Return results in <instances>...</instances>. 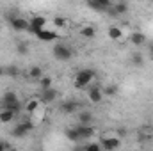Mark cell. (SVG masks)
<instances>
[{
    "label": "cell",
    "mask_w": 153,
    "mask_h": 151,
    "mask_svg": "<svg viewBox=\"0 0 153 151\" xmlns=\"http://www.w3.org/2000/svg\"><path fill=\"white\" fill-rule=\"evenodd\" d=\"M16 52H18L20 55H27V53H29V46H27V43H18V44H16Z\"/></svg>",
    "instance_id": "cell-26"
},
{
    "label": "cell",
    "mask_w": 153,
    "mask_h": 151,
    "mask_svg": "<svg viewBox=\"0 0 153 151\" xmlns=\"http://www.w3.org/2000/svg\"><path fill=\"white\" fill-rule=\"evenodd\" d=\"M94 34H96V29L93 27V25H85V27H82L80 29V36L85 39H91L94 38Z\"/></svg>",
    "instance_id": "cell-19"
},
{
    "label": "cell",
    "mask_w": 153,
    "mask_h": 151,
    "mask_svg": "<svg viewBox=\"0 0 153 151\" xmlns=\"http://www.w3.org/2000/svg\"><path fill=\"white\" fill-rule=\"evenodd\" d=\"M107 34H109V39H112V41H119V39L123 38V30L119 29V27H109V30H107Z\"/></svg>",
    "instance_id": "cell-18"
},
{
    "label": "cell",
    "mask_w": 153,
    "mask_h": 151,
    "mask_svg": "<svg viewBox=\"0 0 153 151\" xmlns=\"http://www.w3.org/2000/svg\"><path fill=\"white\" fill-rule=\"evenodd\" d=\"M87 98L93 101V103H100L103 100V91L100 85H89L87 89Z\"/></svg>",
    "instance_id": "cell-6"
},
{
    "label": "cell",
    "mask_w": 153,
    "mask_h": 151,
    "mask_svg": "<svg viewBox=\"0 0 153 151\" xmlns=\"http://www.w3.org/2000/svg\"><path fill=\"white\" fill-rule=\"evenodd\" d=\"M29 76H30L32 80H38V82H39L45 75H43V70H41L39 66H32V68L29 70Z\"/></svg>",
    "instance_id": "cell-21"
},
{
    "label": "cell",
    "mask_w": 153,
    "mask_h": 151,
    "mask_svg": "<svg viewBox=\"0 0 153 151\" xmlns=\"http://www.w3.org/2000/svg\"><path fill=\"white\" fill-rule=\"evenodd\" d=\"M9 21H11V27H13V30H16V32H25V30H29V29H30V21H27L25 18L13 16Z\"/></svg>",
    "instance_id": "cell-4"
},
{
    "label": "cell",
    "mask_w": 153,
    "mask_h": 151,
    "mask_svg": "<svg viewBox=\"0 0 153 151\" xmlns=\"http://www.w3.org/2000/svg\"><path fill=\"white\" fill-rule=\"evenodd\" d=\"M76 119H78V124H85V126H91L94 115L89 112V110H82V112L76 114Z\"/></svg>",
    "instance_id": "cell-12"
},
{
    "label": "cell",
    "mask_w": 153,
    "mask_h": 151,
    "mask_svg": "<svg viewBox=\"0 0 153 151\" xmlns=\"http://www.w3.org/2000/svg\"><path fill=\"white\" fill-rule=\"evenodd\" d=\"M46 29V18L45 16H41V14H36L32 20H30V32L32 34H38V32H41V30H45Z\"/></svg>",
    "instance_id": "cell-5"
},
{
    "label": "cell",
    "mask_w": 153,
    "mask_h": 151,
    "mask_svg": "<svg viewBox=\"0 0 153 151\" xmlns=\"http://www.w3.org/2000/svg\"><path fill=\"white\" fill-rule=\"evenodd\" d=\"M100 146L105 151H114L121 146V139H119V137H103Z\"/></svg>",
    "instance_id": "cell-7"
},
{
    "label": "cell",
    "mask_w": 153,
    "mask_h": 151,
    "mask_svg": "<svg viewBox=\"0 0 153 151\" xmlns=\"http://www.w3.org/2000/svg\"><path fill=\"white\" fill-rule=\"evenodd\" d=\"M66 137H68V139H70L71 142H80V141H82V137H80V133H78L76 126L66 128Z\"/></svg>",
    "instance_id": "cell-17"
},
{
    "label": "cell",
    "mask_w": 153,
    "mask_h": 151,
    "mask_svg": "<svg viewBox=\"0 0 153 151\" xmlns=\"http://www.w3.org/2000/svg\"><path fill=\"white\" fill-rule=\"evenodd\" d=\"M59 109H61L62 114H75L80 109V105H78V101H75V100H64Z\"/></svg>",
    "instance_id": "cell-9"
},
{
    "label": "cell",
    "mask_w": 153,
    "mask_h": 151,
    "mask_svg": "<svg viewBox=\"0 0 153 151\" xmlns=\"http://www.w3.org/2000/svg\"><path fill=\"white\" fill-rule=\"evenodd\" d=\"M102 91H103V96H114L116 93H117V87H116L114 84H109V85H105Z\"/></svg>",
    "instance_id": "cell-24"
},
{
    "label": "cell",
    "mask_w": 153,
    "mask_h": 151,
    "mask_svg": "<svg viewBox=\"0 0 153 151\" xmlns=\"http://www.w3.org/2000/svg\"><path fill=\"white\" fill-rule=\"evenodd\" d=\"M0 151H11L9 142H5V141H2V139H0Z\"/></svg>",
    "instance_id": "cell-29"
},
{
    "label": "cell",
    "mask_w": 153,
    "mask_h": 151,
    "mask_svg": "<svg viewBox=\"0 0 153 151\" xmlns=\"http://www.w3.org/2000/svg\"><path fill=\"white\" fill-rule=\"evenodd\" d=\"M57 96H59V93L53 87L48 91H41V103H53L57 100Z\"/></svg>",
    "instance_id": "cell-11"
},
{
    "label": "cell",
    "mask_w": 153,
    "mask_h": 151,
    "mask_svg": "<svg viewBox=\"0 0 153 151\" xmlns=\"http://www.w3.org/2000/svg\"><path fill=\"white\" fill-rule=\"evenodd\" d=\"M76 130H78V133H80L82 141H85V139H91V137L94 135V128H93V126H85V124H76Z\"/></svg>",
    "instance_id": "cell-13"
},
{
    "label": "cell",
    "mask_w": 153,
    "mask_h": 151,
    "mask_svg": "<svg viewBox=\"0 0 153 151\" xmlns=\"http://www.w3.org/2000/svg\"><path fill=\"white\" fill-rule=\"evenodd\" d=\"M52 84H53L52 76H43V78L39 80V87H41V91H48V89H52Z\"/></svg>",
    "instance_id": "cell-22"
},
{
    "label": "cell",
    "mask_w": 153,
    "mask_h": 151,
    "mask_svg": "<svg viewBox=\"0 0 153 151\" xmlns=\"http://www.w3.org/2000/svg\"><path fill=\"white\" fill-rule=\"evenodd\" d=\"M34 130V121L32 119H27V121H20L13 130H11V135L14 137V139H22V137H25L27 133H30Z\"/></svg>",
    "instance_id": "cell-3"
},
{
    "label": "cell",
    "mask_w": 153,
    "mask_h": 151,
    "mask_svg": "<svg viewBox=\"0 0 153 151\" xmlns=\"http://www.w3.org/2000/svg\"><path fill=\"white\" fill-rule=\"evenodd\" d=\"M96 78L94 70H80L75 76V87L76 89H84V87H89L93 84V80Z\"/></svg>",
    "instance_id": "cell-1"
},
{
    "label": "cell",
    "mask_w": 153,
    "mask_h": 151,
    "mask_svg": "<svg viewBox=\"0 0 153 151\" xmlns=\"http://www.w3.org/2000/svg\"><path fill=\"white\" fill-rule=\"evenodd\" d=\"M39 107H41V100H36V98H32L25 103V110L29 114H38Z\"/></svg>",
    "instance_id": "cell-16"
},
{
    "label": "cell",
    "mask_w": 153,
    "mask_h": 151,
    "mask_svg": "<svg viewBox=\"0 0 153 151\" xmlns=\"http://www.w3.org/2000/svg\"><path fill=\"white\" fill-rule=\"evenodd\" d=\"M82 150L84 151H102V146L98 142H91V144H85Z\"/></svg>",
    "instance_id": "cell-27"
},
{
    "label": "cell",
    "mask_w": 153,
    "mask_h": 151,
    "mask_svg": "<svg viewBox=\"0 0 153 151\" xmlns=\"http://www.w3.org/2000/svg\"><path fill=\"white\" fill-rule=\"evenodd\" d=\"M14 117H16V114L13 110H9V109H2L0 110V123L2 124H9L11 121H14Z\"/></svg>",
    "instance_id": "cell-15"
},
{
    "label": "cell",
    "mask_w": 153,
    "mask_h": 151,
    "mask_svg": "<svg viewBox=\"0 0 153 151\" xmlns=\"http://www.w3.org/2000/svg\"><path fill=\"white\" fill-rule=\"evenodd\" d=\"M87 7L94 9V11H107L112 7V2L111 0H91V2H87Z\"/></svg>",
    "instance_id": "cell-8"
},
{
    "label": "cell",
    "mask_w": 153,
    "mask_h": 151,
    "mask_svg": "<svg viewBox=\"0 0 153 151\" xmlns=\"http://www.w3.org/2000/svg\"><path fill=\"white\" fill-rule=\"evenodd\" d=\"M2 103H4V107L16 105V103H20V98H18V94L14 91H5L4 96H2Z\"/></svg>",
    "instance_id": "cell-10"
},
{
    "label": "cell",
    "mask_w": 153,
    "mask_h": 151,
    "mask_svg": "<svg viewBox=\"0 0 153 151\" xmlns=\"http://www.w3.org/2000/svg\"><path fill=\"white\" fill-rule=\"evenodd\" d=\"M52 52H53V57L57 61H62V62H68L73 57V50L68 44H64V43H55Z\"/></svg>",
    "instance_id": "cell-2"
},
{
    "label": "cell",
    "mask_w": 153,
    "mask_h": 151,
    "mask_svg": "<svg viewBox=\"0 0 153 151\" xmlns=\"http://www.w3.org/2000/svg\"><path fill=\"white\" fill-rule=\"evenodd\" d=\"M53 25H55L57 29H66V27H68V20H66V18H61V16H55V18H53Z\"/></svg>",
    "instance_id": "cell-25"
},
{
    "label": "cell",
    "mask_w": 153,
    "mask_h": 151,
    "mask_svg": "<svg viewBox=\"0 0 153 151\" xmlns=\"http://www.w3.org/2000/svg\"><path fill=\"white\" fill-rule=\"evenodd\" d=\"M130 41H132L135 46H143V44L146 43V36H144L143 32H134V34L130 36Z\"/></svg>",
    "instance_id": "cell-20"
},
{
    "label": "cell",
    "mask_w": 153,
    "mask_h": 151,
    "mask_svg": "<svg viewBox=\"0 0 153 151\" xmlns=\"http://www.w3.org/2000/svg\"><path fill=\"white\" fill-rule=\"evenodd\" d=\"M36 38L39 41H45V43H50V41H55L57 39V34L53 32V30H48V29H45V30H41L36 34Z\"/></svg>",
    "instance_id": "cell-14"
},
{
    "label": "cell",
    "mask_w": 153,
    "mask_h": 151,
    "mask_svg": "<svg viewBox=\"0 0 153 151\" xmlns=\"http://www.w3.org/2000/svg\"><path fill=\"white\" fill-rule=\"evenodd\" d=\"M132 62H134L135 66H143L144 59H143V55H141V53H134V55H132Z\"/></svg>",
    "instance_id": "cell-28"
},
{
    "label": "cell",
    "mask_w": 153,
    "mask_h": 151,
    "mask_svg": "<svg viewBox=\"0 0 153 151\" xmlns=\"http://www.w3.org/2000/svg\"><path fill=\"white\" fill-rule=\"evenodd\" d=\"M112 9H114V16H117V14H125V13L128 11V4H125V2H119V4L112 5Z\"/></svg>",
    "instance_id": "cell-23"
}]
</instances>
